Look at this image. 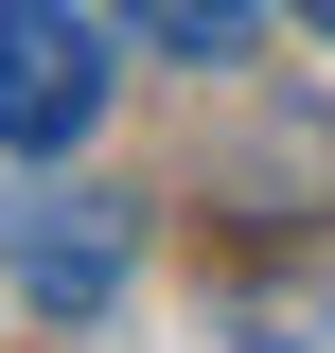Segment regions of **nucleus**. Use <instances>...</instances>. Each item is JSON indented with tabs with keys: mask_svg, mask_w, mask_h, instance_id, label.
Masks as SVG:
<instances>
[{
	"mask_svg": "<svg viewBox=\"0 0 335 353\" xmlns=\"http://www.w3.org/2000/svg\"><path fill=\"white\" fill-rule=\"evenodd\" d=\"M300 36H335V0H300Z\"/></svg>",
	"mask_w": 335,
	"mask_h": 353,
	"instance_id": "20e7f679",
	"label": "nucleus"
},
{
	"mask_svg": "<svg viewBox=\"0 0 335 353\" xmlns=\"http://www.w3.org/2000/svg\"><path fill=\"white\" fill-rule=\"evenodd\" d=\"M124 18H141L159 53H194V71H230V53L265 36V0H124Z\"/></svg>",
	"mask_w": 335,
	"mask_h": 353,
	"instance_id": "7ed1b4c3",
	"label": "nucleus"
},
{
	"mask_svg": "<svg viewBox=\"0 0 335 353\" xmlns=\"http://www.w3.org/2000/svg\"><path fill=\"white\" fill-rule=\"evenodd\" d=\"M106 88H124V53L88 0H0V159H71L106 124Z\"/></svg>",
	"mask_w": 335,
	"mask_h": 353,
	"instance_id": "f03ea898",
	"label": "nucleus"
},
{
	"mask_svg": "<svg viewBox=\"0 0 335 353\" xmlns=\"http://www.w3.org/2000/svg\"><path fill=\"white\" fill-rule=\"evenodd\" d=\"M124 265H141V212L106 194V176H53V159H36L18 194H0V283H18L36 318H106Z\"/></svg>",
	"mask_w": 335,
	"mask_h": 353,
	"instance_id": "f257e3e1",
	"label": "nucleus"
}]
</instances>
